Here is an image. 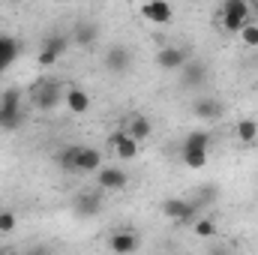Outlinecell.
Masks as SVG:
<instances>
[{
	"mask_svg": "<svg viewBox=\"0 0 258 255\" xmlns=\"http://www.w3.org/2000/svg\"><path fill=\"white\" fill-rule=\"evenodd\" d=\"M234 135H237V141H240V144L252 147V144L258 141V120H252V117H243V120H237Z\"/></svg>",
	"mask_w": 258,
	"mask_h": 255,
	"instance_id": "cell-21",
	"label": "cell"
},
{
	"mask_svg": "<svg viewBox=\"0 0 258 255\" xmlns=\"http://www.w3.org/2000/svg\"><path fill=\"white\" fill-rule=\"evenodd\" d=\"M162 255H177V252H162Z\"/></svg>",
	"mask_w": 258,
	"mask_h": 255,
	"instance_id": "cell-32",
	"label": "cell"
},
{
	"mask_svg": "<svg viewBox=\"0 0 258 255\" xmlns=\"http://www.w3.org/2000/svg\"><path fill=\"white\" fill-rule=\"evenodd\" d=\"M18 51H21V42H18L15 36L0 33V72H3V69H9V66L15 63Z\"/></svg>",
	"mask_w": 258,
	"mask_h": 255,
	"instance_id": "cell-19",
	"label": "cell"
},
{
	"mask_svg": "<svg viewBox=\"0 0 258 255\" xmlns=\"http://www.w3.org/2000/svg\"><path fill=\"white\" fill-rule=\"evenodd\" d=\"M24 255H51V249H48V246H42V243H39V246H33V249H30V252H24Z\"/></svg>",
	"mask_w": 258,
	"mask_h": 255,
	"instance_id": "cell-29",
	"label": "cell"
},
{
	"mask_svg": "<svg viewBox=\"0 0 258 255\" xmlns=\"http://www.w3.org/2000/svg\"><path fill=\"white\" fill-rule=\"evenodd\" d=\"M180 159H183V165L192 168V171L207 168V150H183V147H180Z\"/></svg>",
	"mask_w": 258,
	"mask_h": 255,
	"instance_id": "cell-24",
	"label": "cell"
},
{
	"mask_svg": "<svg viewBox=\"0 0 258 255\" xmlns=\"http://www.w3.org/2000/svg\"><path fill=\"white\" fill-rule=\"evenodd\" d=\"M129 183V174L123 168H114V165H102L99 171H96V186L105 192H117L123 189Z\"/></svg>",
	"mask_w": 258,
	"mask_h": 255,
	"instance_id": "cell-13",
	"label": "cell"
},
{
	"mask_svg": "<svg viewBox=\"0 0 258 255\" xmlns=\"http://www.w3.org/2000/svg\"><path fill=\"white\" fill-rule=\"evenodd\" d=\"M141 15H144L150 24H171L174 9H171V3H165V0H147V3H141Z\"/></svg>",
	"mask_w": 258,
	"mask_h": 255,
	"instance_id": "cell-14",
	"label": "cell"
},
{
	"mask_svg": "<svg viewBox=\"0 0 258 255\" xmlns=\"http://www.w3.org/2000/svg\"><path fill=\"white\" fill-rule=\"evenodd\" d=\"M108 144L114 147V153H117V156H120L123 162L135 159V153H138V144H135V141L129 138L123 129H120V132H111V135H108Z\"/></svg>",
	"mask_w": 258,
	"mask_h": 255,
	"instance_id": "cell-16",
	"label": "cell"
},
{
	"mask_svg": "<svg viewBox=\"0 0 258 255\" xmlns=\"http://www.w3.org/2000/svg\"><path fill=\"white\" fill-rule=\"evenodd\" d=\"M0 255H24V252H18V249H0Z\"/></svg>",
	"mask_w": 258,
	"mask_h": 255,
	"instance_id": "cell-30",
	"label": "cell"
},
{
	"mask_svg": "<svg viewBox=\"0 0 258 255\" xmlns=\"http://www.w3.org/2000/svg\"><path fill=\"white\" fill-rule=\"evenodd\" d=\"M123 132H126L135 144H141L144 138H150V132H153V120H150L147 114H129L126 117V129H123Z\"/></svg>",
	"mask_w": 258,
	"mask_h": 255,
	"instance_id": "cell-15",
	"label": "cell"
},
{
	"mask_svg": "<svg viewBox=\"0 0 258 255\" xmlns=\"http://www.w3.org/2000/svg\"><path fill=\"white\" fill-rule=\"evenodd\" d=\"M255 63H258V54H255Z\"/></svg>",
	"mask_w": 258,
	"mask_h": 255,
	"instance_id": "cell-34",
	"label": "cell"
},
{
	"mask_svg": "<svg viewBox=\"0 0 258 255\" xmlns=\"http://www.w3.org/2000/svg\"><path fill=\"white\" fill-rule=\"evenodd\" d=\"M249 21H252V12H249V3H246V0H225V3H222V15H219L222 30L240 33Z\"/></svg>",
	"mask_w": 258,
	"mask_h": 255,
	"instance_id": "cell-2",
	"label": "cell"
},
{
	"mask_svg": "<svg viewBox=\"0 0 258 255\" xmlns=\"http://www.w3.org/2000/svg\"><path fill=\"white\" fill-rule=\"evenodd\" d=\"M0 120H3V108H0Z\"/></svg>",
	"mask_w": 258,
	"mask_h": 255,
	"instance_id": "cell-33",
	"label": "cell"
},
{
	"mask_svg": "<svg viewBox=\"0 0 258 255\" xmlns=\"http://www.w3.org/2000/svg\"><path fill=\"white\" fill-rule=\"evenodd\" d=\"M102 207H105V198H102V192H78L75 198H72V213L75 216H81V219H93V216H99L102 213Z\"/></svg>",
	"mask_w": 258,
	"mask_h": 255,
	"instance_id": "cell-8",
	"label": "cell"
},
{
	"mask_svg": "<svg viewBox=\"0 0 258 255\" xmlns=\"http://www.w3.org/2000/svg\"><path fill=\"white\" fill-rule=\"evenodd\" d=\"M237 36H240V42H243L246 48H255V51H258V24H255V21H249Z\"/></svg>",
	"mask_w": 258,
	"mask_h": 255,
	"instance_id": "cell-26",
	"label": "cell"
},
{
	"mask_svg": "<svg viewBox=\"0 0 258 255\" xmlns=\"http://www.w3.org/2000/svg\"><path fill=\"white\" fill-rule=\"evenodd\" d=\"M69 45H72V39L60 33V30H51L45 39H42V45H39V66H54L60 57H63L66 51H69Z\"/></svg>",
	"mask_w": 258,
	"mask_h": 255,
	"instance_id": "cell-3",
	"label": "cell"
},
{
	"mask_svg": "<svg viewBox=\"0 0 258 255\" xmlns=\"http://www.w3.org/2000/svg\"><path fill=\"white\" fill-rule=\"evenodd\" d=\"M78 48H93L99 42V24L90 21V18H78L72 24V36H69Z\"/></svg>",
	"mask_w": 258,
	"mask_h": 255,
	"instance_id": "cell-12",
	"label": "cell"
},
{
	"mask_svg": "<svg viewBox=\"0 0 258 255\" xmlns=\"http://www.w3.org/2000/svg\"><path fill=\"white\" fill-rule=\"evenodd\" d=\"M30 99H33V108H36V111L48 114V111H54L60 102H66V87L60 81H54V78L36 81V84L30 87Z\"/></svg>",
	"mask_w": 258,
	"mask_h": 255,
	"instance_id": "cell-1",
	"label": "cell"
},
{
	"mask_svg": "<svg viewBox=\"0 0 258 255\" xmlns=\"http://www.w3.org/2000/svg\"><path fill=\"white\" fill-rule=\"evenodd\" d=\"M0 108H3V120L0 129H18L24 114H21V90L18 87H9L0 93Z\"/></svg>",
	"mask_w": 258,
	"mask_h": 255,
	"instance_id": "cell-6",
	"label": "cell"
},
{
	"mask_svg": "<svg viewBox=\"0 0 258 255\" xmlns=\"http://www.w3.org/2000/svg\"><path fill=\"white\" fill-rule=\"evenodd\" d=\"M162 216L168 222H177V225H192L201 213L189 198H165L162 201Z\"/></svg>",
	"mask_w": 258,
	"mask_h": 255,
	"instance_id": "cell-5",
	"label": "cell"
},
{
	"mask_svg": "<svg viewBox=\"0 0 258 255\" xmlns=\"http://www.w3.org/2000/svg\"><path fill=\"white\" fill-rule=\"evenodd\" d=\"M132 63H135V54L129 51L126 45H120V42L108 45L105 54H102V66H105V72H111L114 78H123L129 69H132Z\"/></svg>",
	"mask_w": 258,
	"mask_h": 255,
	"instance_id": "cell-4",
	"label": "cell"
},
{
	"mask_svg": "<svg viewBox=\"0 0 258 255\" xmlns=\"http://www.w3.org/2000/svg\"><path fill=\"white\" fill-rule=\"evenodd\" d=\"M102 168V153L96 147H81L78 153V174H96Z\"/></svg>",
	"mask_w": 258,
	"mask_h": 255,
	"instance_id": "cell-18",
	"label": "cell"
},
{
	"mask_svg": "<svg viewBox=\"0 0 258 255\" xmlns=\"http://www.w3.org/2000/svg\"><path fill=\"white\" fill-rule=\"evenodd\" d=\"M177 78H180L183 87H189V90H201V87L207 84V78H210V66L204 63V60H189V63L177 72Z\"/></svg>",
	"mask_w": 258,
	"mask_h": 255,
	"instance_id": "cell-10",
	"label": "cell"
},
{
	"mask_svg": "<svg viewBox=\"0 0 258 255\" xmlns=\"http://www.w3.org/2000/svg\"><path fill=\"white\" fill-rule=\"evenodd\" d=\"M216 195H219V192H216L213 183H204V186H198V189H195V195L189 198V201H192L195 207H198V213H201L207 204H213V201H216Z\"/></svg>",
	"mask_w": 258,
	"mask_h": 255,
	"instance_id": "cell-22",
	"label": "cell"
},
{
	"mask_svg": "<svg viewBox=\"0 0 258 255\" xmlns=\"http://www.w3.org/2000/svg\"><path fill=\"white\" fill-rule=\"evenodd\" d=\"M141 246V234L135 228H117L108 234V249L114 255H132Z\"/></svg>",
	"mask_w": 258,
	"mask_h": 255,
	"instance_id": "cell-9",
	"label": "cell"
},
{
	"mask_svg": "<svg viewBox=\"0 0 258 255\" xmlns=\"http://www.w3.org/2000/svg\"><path fill=\"white\" fill-rule=\"evenodd\" d=\"M81 147H84V144H69V147H63V150L57 153V168L63 171L66 177L78 174V153H81Z\"/></svg>",
	"mask_w": 258,
	"mask_h": 255,
	"instance_id": "cell-17",
	"label": "cell"
},
{
	"mask_svg": "<svg viewBox=\"0 0 258 255\" xmlns=\"http://www.w3.org/2000/svg\"><path fill=\"white\" fill-rule=\"evenodd\" d=\"M18 225V216L12 210H0V234H12Z\"/></svg>",
	"mask_w": 258,
	"mask_h": 255,
	"instance_id": "cell-27",
	"label": "cell"
},
{
	"mask_svg": "<svg viewBox=\"0 0 258 255\" xmlns=\"http://www.w3.org/2000/svg\"><path fill=\"white\" fill-rule=\"evenodd\" d=\"M192 231L201 240H210V237H216V222H213L210 216H198L192 222Z\"/></svg>",
	"mask_w": 258,
	"mask_h": 255,
	"instance_id": "cell-25",
	"label": "cell"
},
{
	"mask_svg": "<svg viewBox=\"0 0 258 255\" xmlns=\"http://www.w3.org/2000/svg\"><path fill=\"white\" fill-rule=\"evenodd\" d=\"M249 12H258V0H249Z\"/></svg>",
	"mask_w": 258,
	"mask_h": 255,
	"instance_id": "cell-31",
	"label": "cell"
},
{
	"mask_svg": "<svg viewBox=\"0 0 258 255\" xmlns=\"http://www.w3.org/2000/svg\"><path fill=\"white\" fill-rule=\"evenodd\" d=\"M180 147H183V150H207V147H210V132L195 129V132H189V135L183 138Z\"/></svg>",
	"mask_w": 258,
	"mask_h": 255,
	"instance_id": "cell-23",
	"label": "cell"
},
{
	"mask_svg": "<svg viewBox=\"0 0 258 255\" xmlns=\"http://www.w3.org/2000/svg\"><path fill=\"white\" fill-rule=\"evenodd\" d=\"M207 255H234V252H231V246H225V243H213V246L207 249Z\"/></svg>",
	"mask_w": 258,
	"mask_h": 255,
	"instance_id": "cell-28",
	"label": "cell"
},
{
	"mask_svg": "<svg viewBox=\"0 0 258 255\" xmlns=\"http://www.w3.org/2000/svg\"><path fill=\"white\" fill-rule=\"evenodd\" d=\"M66 108L72 114H87L90 111V96L81 87H66Z\"/></svg>",
	"mask_w": 258,
	"mask_h": 255,
	"instance_id": "cell-20",
	"label": "cell"
},
{
	"mask_svg": "<svg viewBox=\"0 0 258 255\" xmlns=\"http://www.w3.org/2000/svg\"><path fill=\"white\" fill-rule=\"evenodd\" d=\"M189 60L192 57H189V48L186 45H162L156 51V66L165 69V72H180Z\"/></svg>",
	"mask_w": 258,
	"mask_h": 255,
	"instance_id": "cell-7",
	"label": "cell"
},
{
	"mask_svg": "<svg viewBox=\"0 0 258 255\" xmlns=\"http://www.w3.org/2000/svg\"><path fill=\"white\" fill-rule=\"evenodd\" d=\"M189 108H192V114L198 120H207V123H216V120H222V114H225V105H222L216 96H195Z\"/></svg>",
	"mask_w": 258,
	"mask_h": 255,
	"instance_id": "cell-11",
	"label": "cell"
}]
</instances>
